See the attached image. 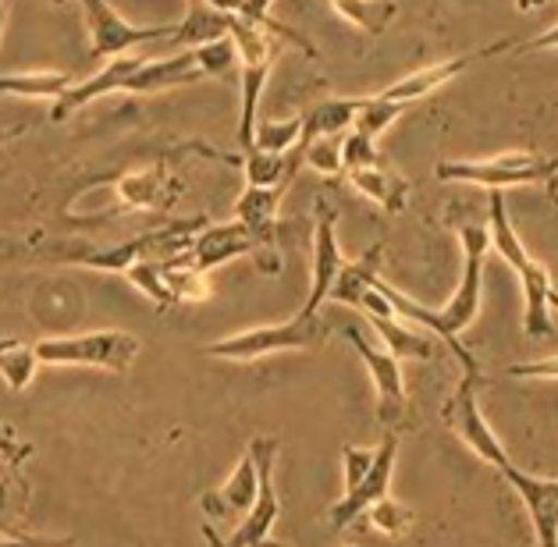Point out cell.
Here are the masks:
<instances>
[{
  "mask_svg": "<svg viewBox=\"0 0 558 547\" xmlns=\"http://www.w3.org/2000/svg\"><path fill=\"white\" fill-rule=\"evenodd\" d=\"M207 228V217H189V221H171L165 228L146 231L140 239L114 242V245H83V242H11L0 239V267L39 264V267H93L125 274L135 259H174L185 256L193 239Z\"/></svg>",
  "mask_w": 558,
  "mask_h": 547,
  "instance_id": "obj_1",
  "label": "cell"
},
{
  "mask_svg": "<svg viewBox=\"0 0 558 547\" xmlns=\"http://www.w3.org/2000/svg\"><path fill=\"white\" fill-rule=\"evenodd\" d=\"M459 242H462V278H459V289L452 292V299H448L441 309H430L424 303H416V299L399 292L385 278H377L374 289L388 299L391 309L399 313L405 324L420 327V331H434V335H438L445 345L459 355L462 370H466V374H481V366H476L473 352L462 345L459 335L466 331V327L476 320V313H481L484 259H487V250H492V235H487V224H462L459 228Z\"/></svg>",
  "mask_w": 558,
  "mask_h": 547,
  "instance_id": "obj_2",
  "label": "cell"
},
{
  "mask_svg": "<svg viewBox=\"0 0 558 547\" xmlns=\"http://www.w3.org/2000/svg\"><path fill=\"white\" fill-rule=\"evenodd\" d=\"M487 235H492V250L506 259V264L520 274L523 284V331L526 338H548L555 331L551 309H558V292L551 284L548 267L526 253V245L520 239V231L512 228V217L506 210V196L492 193L487 203Z\"/></svg>",
  "mask_w": 558,
  "mask_h": 547,
  "instance_id": "obj_3",
  "label": "cell"
},
{
  "mask_svg": "<svg viewBox=\"0 0 558 547\" xmlns=\"http://www.w3.org/2000/svg\"><path fill=\"white\" fill-rule=\"evenodd\" d=\"M558 174V160L534 154V149H509V154L481 157V160H441V182H459L487 193H506V189L544 185Z\"/></svg>",
  "mask_w": 558,
  "mask_h": 547,
  "instance_id": "obj_4",
  "label": "cell"
},
{
  "mask_svg": "<svg viewBox=\"0 0 558 547\" xmlns=\"http://www.w3.org/2000/svg\"><path fill=\"white\" fill-rule=\"evenodd\" d=\"M228 36L239 53V82H242V111H239V146H253L256 111H260V97L270 78V64L278 58V36L260 29V25L246 22L242 15H225Z\"/></svg>",
  "mask_w": 558,
  "mask_h": 547,
  "instance_id": "obj_5",
  "label": "cell"
},
{
  "mask_svg": "<svg viewBox=\"0 0 558 547\" xmlns=\"http://www.w3.org/2000/svg\"><path fill=\"white\" fill-rule=\"evenodd\" d=\"M140 349H143L140 338L121 331V327L36 341L39 363H47V366H93V370H111V374H129L132 363L140 360Z\"/></svg>",
  "mask_w": 558,
  "mask_h": 547,
  "instance_id": "obj_6",
  "label": "cell"
},
{
  "mask_svg": "<svg viewBox=\"0 0 558 547\" xmlns=\"http://www.w3.org/2000/svg\"><path fill=\"white\" fill-rule=\"evenodd\" d=\"M324 338H328V327H324L320 317L295 313V317L284 320V324L250 327V331H239V335H228L221 341H210V345H203V352L214 355V360L256 363V360H264V355L313 349V345H320Z\"/></svg>",
  "mask_w": 558,
  "mask_h": 547,
  "instance_id": "obj_7",
  "label": "cell"
},
{
  "mask_svg": "<svg viewBox=\"0 0 558 547\" xmlns=\"http://www.w3.org/2000/svg\"><path fill=\"white\" fill-rule=\"evenodd\" d=\"M267 250H275V228H250L242 221H228V224H207L189 245V264L196 270H214L225 267L239 256H253L267 274H278L281 259L267 256Z\"/></svg>",
  "mask_w": 558,
  "mask_h": 547,
  "instance_id": "obj_8",
  "label": "cell"
},
{
  "mask_svg": "<svg viewBox=\"0 0 558 547\" xmlns=\"http://www.w3.org/2000/svg\"><path fill=\"white\" fill-rule=\"evenodd\" d=\"M481 380H484V374H462L459 388L452 391V399H448L441 409V420L476 459L487 462V466H495V470H506L512 459H509L506 445L498 441V434L492 430V423L484 420Z\"/></svg>",
  "mask_w": 558,
  "mask_h": 547,
  "instance_id": "obj_9",
  "label": "cell"
},
{
  "mask_svg": "<svg viewBox=\"0 0 558 547\" xmlns=\"http://www.w3.org/2000/svg\"><path fill=\"white\" fill-rule=\"evenodd\" d=\"M89 29L93 58H121L132 53L135 47L146 44H168L174 36V25H132L107 4V0H78Z\"/></svg>",
  "mask_w": 558,
  "mask_h": 547,
  "instance_id": "obj_10",
  "label": "cell"
},
{
  "mask_svg": "<svg viewBox=\"0 0 558 547\" xmlns=\"http://www.w3.org/2000/svg\"><path fill=\"white\" fill-rule=\"evenodd\" d=\"M250 455L256 462V476H260V490H256L253 509L242 515L239 530L231 533V547H256L270 537L278 515H281V501H278V487H275V462H278V437H260L256 434L250 441Z\"/></svg>",
  "mask_w": 558,
  "mask_h": 547,
  "instance_id": "obj_11",
  "label": "cell"
},
{
  "mask_svg": "<svg viewBox=\"0 0 558 547\" xmlns=\"http://www.w3.org/2000/svg\"><path fill=\"white\" fill-rule=\"evenodd\" d=\"M342 335L349 345L356 349L366 370H371V380L377 388V420L385 423L388 430H395L402 423L405 409H410V402H405V385H402V360H395L385 345H374V341L363 335V327L356 324H349Z\"/></svg>",
  "mask_w": 558,
  "mask_h": 547,
  "instance_id": "obj_12",
  "label": "cell"
},
{
  "mask_svg": "<svg viewBox=\"0 0 558 547\" xmlns=\"http://www.w3.org/2000/svg\"><path fill=\"white\" fill-rule=\"evenodd\" d=\"M395 459H399V434L388 430L385 437H380V445L374 451V466L371 473L363 476L360 487H352L342 495V501L331 505L328 512V523L335 530H345L349 523H356V519L371 509V505H377L380 498H388V487H391V473H395Z\"/></svg>",
  "mask_w": 558,
  "mask_h": 547,
  "instance_id": "obj_13",
  "label": "cell"
},
{
  "mask_svg": "<svg viewBox=\"0 0 558 547\" xmlns=\"http://www.w3.org/2000/svg\"><path fill=\"white\" fill-rule=\"evenodd\" d=\"M345 267V256L338 250V210L328 203H317V224H313V270H310V295L306 306L299 313L317 317L320 306L328 303V292L338 278V270Z\"/></svg>",
  "mask_w": 558,
  "mask_h": 547,
  "instance_id": "obj_14",
  "label": "cell"
},
{
  "mask_svg": "<svg viewBox=\"0 0 558 547\" xmlns=\"http://www.w3.org/2000/svg\"><path fill=\"white\" fill-rule=\"evenodd\" d=\"M509 47H512V39H501V44L481 47V50H470V53H459V58H448V61H438V64H427V68H420V72H410L405 78L391 82L388 89H380V97L410 107V104H416V100L430 97V93H438V89L445 86V82H452L456 75H462L470 64L495 58V53H506Z\"/></svg>",
  "mask_w": 558,
  "mask_h": 547,
  "instance_id": "obj_15",
  "label": "cell"
},
{
  "mask_svg": "<svg viewBox=\"0 0 558 547\" xmlns=\"http://www.w3.org/2000/svg\"><path fill=\"white\" fill-rule=\"evenodd\" d=\"M509 481V487L520 495L523 509L534 523L537 547H558V481H544V476L523 473L515 462H509L506 470H498Z\"/></svg>",
  "mask_w": 558,
  "mask_h": 547,
  "instance_id": "obj_16",
  "label": "cell"
},
{
  "mask_svg": "<svg viewBox=\"0 0 558 547\" xmlns=\"http://www.w3.org/2000/svg\"><path fill=\"white\" fill-rule=\"evenodd\" d=\"M203 72L196 68V53L193 50H179L171 58H146L135 72L129 75L125 89L121 93H135V97H149V93H165L174 86H193L199 82Z\"/></svg>",
  "mask_w": 558,
  "mask_h": 547,
  "instance_id": "obj_17",
  "label": "cell"
},
{
  "mask_svg": "<svg viewBox=\"0 0 558 547\" xmlns=\"http://www.w3.org/2000/svg\"><path fill=\"white\" fill-rule=\"evenodd\" d=\"M256 490H260V476H256V462L246 451V455L239 459V466L231 470L228 481L217 490H207V495L199 498V505H203V512H207V519L246 515L256 501Z\"/></svg>",
  "mask_w": 558,
  "mask_h": 547,
  "instance_id": "obj_18",
  "label": "cell"
},
{
  "mask_svg": "<svg viewBox=\"0 0 558 547\" xmlns=\"http://www.w3.org/2000/svg\"><path fill=\"white\" fill-rule=\"evenodd\" d=\"M114 189L125 210H168L171 199L179 196V185L168 178L165 163H149V168L121 174Z\"/></svg>",
  "mask_w": 558,
  "mask_h": 547,
  "instance_id": "obj_19",
  "label": "cell"
},
{
  "mask_svg": "<svg viewBox=\"0 0 558 547\" xmlns=\"http://www.w3.org/2000/svg\"><path fill=\"white\" fill-rule=\"evenodd\" d=\"M345 178L360 196L377 203L385 214H399L405 207V199H410V182L399 171H391L385 160L371 163V168H352L345 171Z\"/></svg>",
  "mask_w": 558,
  "mask_h": 547,
  "instance_id": "obj_20",
  "label": "cell"
},
{
  "mask_svg": "<svg viewBox=\"0 0 558 547\" xmlns=\"http://www.w3.org/2000/svg\"><path fill=\"white\" fill-rule=\"evenodd\" d=\"M380 259H385V245H371L360 259H345V267L338 270V278H335V284H331V292H328V299L331 303H342V306H352L356 309L360 306V299H363V292L366 289H374V281L380 278Z\"/></svg>",
  "mask_w": 558,
  "mask_h": 547,
  "instance_id": "obj_21",
  "label": "cell"
},
{
  "mask_svg": "<svg viewBox=\"0 0 558 547\" xmlns=\"http://www.w3.org/2000/svg\"><path fill=\"white\" fill-rule=\"evenodd\" d=\"M75 82L78 78L72 72H4L0 75V93H4V97L58 104Z\"/></svg>",
  "mask_w": 558,
  "mask_h": 547,
  "instance_id": "obj_22",
  "label": "cell"
},
{
  "mask_svg": "<svg viewBox=\"0 0 558 547\" xmlns=\"http://www.w3.org/2000/svg\"><path fill=\"white\" fill-rule=\"evenodd\" d=\"M228 36V19L225 11H214L210 4H203V0H189V15L174 25V36L168 39V47H203L210 44V39H221Z\"/></svg>",
  "mask_w": 558,
  "mask_h": 547,
  "instance_id": "obj_23",
  "label": "cell"
},
{
  "mask_svg": "<svg viewBox=\"0 0 558 547\" xmlns=\"http://www.w3.org/2000/svg\"><path fill=\"white\" fill-rule=\"evenodd\" d=\"M371 324L395 360H430L434 355V341L402 317H371Z\"/></svg>",
  "mask_w": 558,
  "mask_h": 547,
  "instance_id": "obj_24",
  "label": "cell"
},
{
  "mask_svg": "<svg viewBox=\"0 0 558 547\" xmlns=\"http://www.w3.org/2000/svg\"><path fill=\"white\" fill-rule=\"evenodd\" d=\"M356 121V97H331L313 104L303 114V143L320 139V135H342Z\"/></svg>",
  "mask_w": 558,
  "mask_h": 547,
  "instance_id": "obj_25",
  "label": "cell"
},
{
  "mask_svg": "<svg viewBox=\"0 0 558 547\" xmlns=\"http://www.w3.org/2000/svg\"><path fill=\"white\" fill-rule=\"evenodd\" d=\"M39 370V355L36 345L22 338H0V380L11 391H25L33 385V377Z\"/></svg>",
  "mask_w": 558,
  "mask_h": 547,
  "instance_id": "obj_26",
  "label": "cell"
},
{
  "mask_svg": "<svg viewBox=\"0 0 558 547\" xmlns=\"http://www.w3.org/2000/svg\"><path fill=\"white\" fill-rule=\"evenodd\" d=\"M331 8L366 36H380L399 15V0H331Z\"/></svg>",
  "mask_w": 558,
  "mask_h": 547,
  "instance_id": "obj_27",
  "label": "cell"
},
{
  "mask_svg": "<svg viewBox=\"0 0 558 547\" xmlns=\"http://www.w3.org/2000/svg\"><path fill=\"white\" fill-rule=\"evenodd\" d=\"M284 189L289 185H246V193L235 199V221L250 228H275Z\"/></svg>",
  "mask_w": 558,
  "mask_h": 547,
  "instance_id": "obj_28",
  "label": "cell"
},
{
  "mask_svg": "<svg viewBox=\"0 0 558 547\" xmlns=\"http://www.w3.org/2000/svg\"><path fill=\"white\" fill-rule=\"evenodd\" d=\"M295 146H303V114L281 121H256L250 149H260V154H292Z\"/></svg>",
  "mask_w": 558,
  "mask_h": 547,
  "instance_id": "obj_29",
  "label": "cell"
},
{
  "mask_svg": "<svg viewBox=\"0 0 558 547\" xmlns=\"http://www.w3.org/2000/svg\"><path fill=\"white\" fill-rule=\"evenodd\" d=\"M405 104H395V100H385L377 93V97H356V121H352V129L371 135V139L377 143L380 135H385L395 121L402 118Z\"/></svg>",
  "mask_w": 558,
  "mask_h": 547,
  "instance_id": "obj_30",
  "label": "cell"
},
{
  "mask_svg": "<svg viewBox=\"0 0 558 547\" xmlns=\"http://www.w3.org/2000/svg\"><path fill=\"white\" fill-rule=\"evenodd\" d=\"M125 278L140 289L143 295H149L160 309H171L179 299L168 289V278H165V259H135V264L125 270Z\"/></svg>",
  "mask_w": 558,
  "mask_h": 547,
  "instance_id": "obj_31",
  "label": "cell"
},
{
  "mask_svg": "<svg viewBox=\"0 0 558 547\" xmlns=\"http://www.w3.org/2000/svg\"><path fill=\"white\" fill-rule=\"evenodd\" d=\"M363 515H366V523L385 533V537H405V533H410L413 523H416V515H413L410 505H402V501H395V498H380Z\"/></svg>",
  "mask_w": 558,
  "mask_h": 547,
  "instance_id": "obj_32",
  "label": "cell"
},
{
  "mask_svg": "<svg viewBox=\"0 0 558 547\" xmlns=\"http://www.w3.org/2000/svg\"><path fill=\"white\" fill-rule=\"evenodd\" d=\"M193 53H196V68L203 72V78H231V72L239 68V53H235V44H231V36L193 47Z\"/></svg>",
  "mask_w": 558,
  "mask_h": 547,
  "instance_id": "obj_33",
  "label": "cell"
},
{
  "mask_svg": "<svg viewBox=\"0 0 558 547\" xmlns=\"http://www.w3.org/2000/svg\"><path fill=\"white\" fill-rule=\"evenodd\" d=\"M342 135H320V139L303 143V163L324 178H338L342 174Z\"/></svg>",
  "mask_w": 558,
  "mask_h": 547,
  "instance_id": "obj_34",
  "label": "cell"
},
{
  "mask_svg": "<svg viewBox=\"0 0 558 547\" xmlns=\"http://www.w3.org/2000/svg\"><path fill=\"white\" fill-rule=\"evenodd\" d=\"M377 160H385V157H380V149L371 135H363L356 129H349L342 135V174L352 168H371V163H377Z\"/></svg>",
  "mask_w": 558,
  "mask_h": 547,
  "instance_id": "obj_35",
  "label": "cell"
},
{
  "mask_svg": "<svg viewBox=\"0 0 558 547\" xmlns=\"http://www.w3.org/2000/svg\"><path fill=\"white\" fill-rule=\"evenodd\" d=\"M374 451L377 448H345L342 451V470H345V490L360 487L363 476L374 466Z\"/></svg>",
  "mask_w": 558,
  "mask_h": 547,
  "instance_id": "obj_36",
  "label": "cell"
},
{
  "mask_svg": "<svg viewBox=\"0 0 558 547\" xmlns=\"http://www.w3.org/2000/svg\"><path fill=\"white\" fill-rule=\"evenodd\" d=\"M509 377H523V380H558V355L548 360H530V363H512L506 366Z\"/></svg>",
  "mask_w": 558,
  "mask_h": 547,
  "instance_id": "obj_37",
  "label": "cell"
},
{
  "mask_svg": "<svg viewBox=\"0 0 558 547\" xmlns=\"http://www.w3.org/2000/svg\"><path fill=\"white\" fill-rule=\"evenodd\" d=\"M0 455L11 459V462H19V459L29 455V448H22V445L15 441V434H11L8 427H0Z\"/></svg>",
  "mask_w": 558,
  "mask_h": 547,
  "instance_id": "obj_38",
  "label": "cell"
},
{
  "mask_svg": "<svg viewBox=\"0 0 558 547\" xmlns=\"http://www.w3.org/2000/svg\"><path fill=\"white\" fill-rule=\"evenodd\" d=\"M75 540H39V537H0V547H72Z\"/></svg>",
  "mask_w": 558,
  "mask_h": 547,
  "instance_id": "obj_39",
  "label": "cell"
},
{
  "mask_svg": "<svg viewBox=\"0 0 558 547\" xmlns=\"http://www.w3.org/2000/svg\"><path fill=\"white\" fill-rule=\"evenodd\" d=\"M551 47H558V25H555V29H548V33L534 36V39H530V44H523L520 50H551Z\"/></svg>",
  "mask_w": 558,
  "mask_h": 547,
  "instance_id": "obj_40",
  "label": "cell"
},
{
  "mask_svg": "<svg viewBox=\"0 0 558 547\" xmlns=\"http://www.w3.org/2000/svg\"><path fill=\"white\" fill-rule=\"evenodd\" d=\"M203 540H207L210 547H231L228 540H221V533H217L210 523H203Z\"/></svg>",
  "mask_w": 558,
  "mask_h": 547,
  "instance_id": "obj_41",
  "label": "cell"
},
{
  "mask_svg": "<svg viewBox=\"0 0 558 547\" xmlns=\"http://www.w3.org/2000/svg\"><path fill=\"white\" fill-rule=\"evenodd\" d=\"M22 132H25V125H15V129H0V146L11 143V139H19Z\"/></svg>",
  "mask_w": 558,
  "mask_h": 547,
  "instance_id": "obj_42",
  "label": "cell"
},
{
  "mask_svg": "<svg viewBox=\"0 0 558 547\" xmlns=\"http://www.w3.org/2000/svg\"><path fill=\"white\" fill-rule=\"evenodd\" d=\"M541 4H544V0H515V8H520V11H534Z\"/></svg>",
  "mask_w": 558,
  "mask_h": 547,
  "instance_id": "obj_43",
  "label": "cell"
},
{
  "mask_svg": "<svg viewBox=\"0 0 558 547\" xmlns=\"http://www.w3.org/2000/svg\"><path fill=\"white\" fill-rule=\"evenodd\" d=\"M256 547H289V544H281V540H270V537H267L264 544H256Z\"/></svg>",
  "mask_w": 558,
  "mask_h": 547,
  "instance_id": "obj_44",
  "label": "cell"
},
{
  "mask_svg": "<svg viewBox=\"0 0 558 547\" xmlns=\"http://www.w3.org/2000/svg\"><path fill=\"white\" fill-rule=\"evenodd\" d=\"M4 501H8V487H4V481H0V509H4Z\"/></svg>",
  "mask_w": 558,
  "mask_h": 547,
  "instance_id": "obj_45",
  "label": "cell"
}]
</instances>
